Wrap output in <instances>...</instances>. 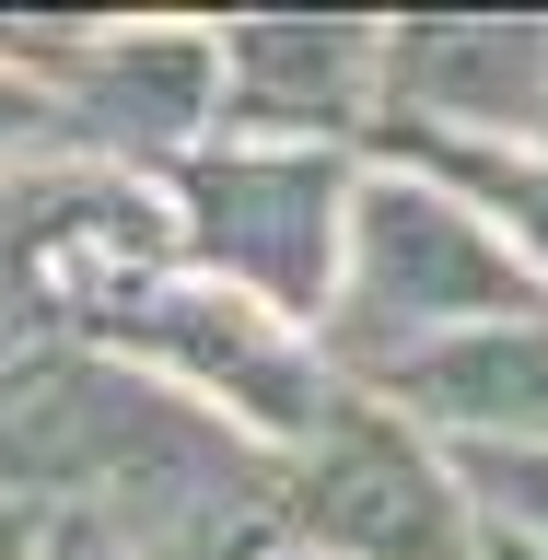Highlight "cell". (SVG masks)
I'll return each instance as SVG.
<instances>
[{"mask_svg":"<svg viewBox=\"0 0 548 560\" xmlns=\"http://www.w3.org/2000/svg\"><path fill=\"white\" fill-rule=\"evenodd\" d=\"M350 327H444V315H502L514 327L525 269L444 199V187H409V175H374L362 210H350Z\"/></svg>","mask_w":548,"mask_h":560,"instance_id":"1","label":"cell"},{"mask_svg":"<svg viewBox=\"0 0 548 560\" xmlns=\"http://www.w3.org/2000/svg\"><path fill=\"white\" fill-rule=\"evenodd\" d=\"M304 525L339 537V549H362V560H467L444 479L385 420H327V455L304 479Z\"/></svg>","mask_w":548,"mask_h":560,"instance_id":"2","label":"cell"},{"mask_svg":"<svg viewBox=\"0 0 548 560\" xmlns=\"http://www.w3.org/2000/svg\"><path fill=\"white\" fill-rule=\"evenodd\" d=\"M385 397H409L432 420H479V432H548V327H479V339L409 350L385 362Z\"/></svg>","mask_w":548,"mask_h":560,"instance_id":"3","label":"cell"},{"mask_svg":"<svg viewBox=\"0 0 548 560\" xmlns=\"http://www.w3.org/2000/svg\"><path fill=\"white\" fill-rule=\"evenodd\" d=\"M362 70H374L362 24H245L222 82H234L245 117H327V105L362 94Z\"/></svg>","mask_w":548,"mask_h":560,"instance_id":"4","label":"cell"},{"mask_svg":"<svg viewBox=\"0 0 548 560\" xmlns=\"http://www.w3.org/2000/svg\"><path fill=\"white\" fill-rule=\"evenodd\" d=\"M199 199L210 210H245V257H257L280 292H315L327 234H339V222H327V175H315V164H257V152H245V164H210L199 175Z\"/></svg>","mask_w":548,"mask_h":560,"instance_id":"5","label":"cell"},{"mask_svg":"<svg viewBox=\"0 0 548 560\" xmlns=\"http://www.w3.org/2000/svg\"><path fill=\"white\" fill-rule=\"evenodd\" d=\"M397 59H409L420 105H467L479 94L490 117H514V94L548 82V35L537 24H409Z\"/></svg>","mask_w":548,"mask_h":560,"instance_id":"6","label":"cell"},{"mask_svg":"<svg viewBox=\"0 0 548 560\" xmlns=\"http://www.w3.org/2000/svg\"><path fill=\"white\" fill-rule=\"evenodd\" d=\"M444 164L467 175V187H490V199L525 222V245L548 257V164H514V152H444Z\"/></svg>","mask_w":548,"mask_h":560,"instance_id":"7","label":"cell"},{"mask_svg":"<svg viewBox=\"0 0 548 560\" xmlns=\"http://www.w3.org/2000/svg\"><path fill=\"white\" fill-rule=\"evenodd\" d=\"M479 479H490V490H514V514H525V525H548V455H537V444H525V455H479Z\"/></svg>","mask_w":548,"mask_h":560,"instance_id":"8","label":"cell"},{"mask_svg":"<svg viewBox=\"0 0 548 560\" xmlns=\"http://www.w3.org/2000/svg\"><path fill=\"white\" fill-rule=\"evenodd\" d=\"M12 129H35V94H24V82H0V140H12Z\"/></svg>","mask_w":548,"mask_h":560,"instance_id":"9","label":"cell"},{"mask_svg":"<svg viewBox=\"0 0 548 560\" xmlns=\"http://www.w3.org/2000/svg\"><path fill=\"white\" fill-rule=\"evenodd\" d=\"M0 560H24V525H0Z\"/></svg>","mask_w":548,"mask_h":560,"instance_id":"10","label":"cell"}]
</instances>
